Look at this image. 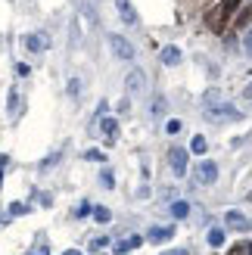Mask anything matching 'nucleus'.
Here are the masks:
<instances>
[{
  "instance_id": "obj_1",
  "label": "nucleus",
  "mask_w": 252,
  "mask_h": 255,
  "mask_svg": "<svg viewBox=\"0 0 252 255\" xmlns=\"http://www.w3.org/2000/svg\"><path fill=\"white\" fill-rule=\"evenodd\" d=\"M203 109H206V116H209V119H215V122H221V119L237 122V119H240V109L228 106V103L221 100L218 91H206V97H203Z\"/></svg>"
},
{
  "instance_id": "obj_2",
  "label": "nucleus",
  "mask_w": 252,
  "mask_h": 255,
  "mask_svg": "<svg viewBox=\"0 0 252 255\" xmlns=\"http://www.w3.org/2000/svg\"><path fill=\"white\" fill-rule=\"evenodd\" d=\"M240 6V0H221V3L209 12V28L212 31H224V22L231 19V12Z\"/></svg>"
},
{
  "instance_id": "obj_3",
  "label": "nucleus",
  "mask_w": 252,
  "mask_h": 255,
  "mask_svg": "<svg viewBox=\"0 0 252 255\" xmlns=\"http://www.w3.org/2000/svg\"><path fill=\"white\" fill-rule=\"evenodd\" d=\"M109 47H112V53H116L119 59H134V44L131 41H125L122 34H109Z\"/></svg>"
},
{
  "instance_id": "obj_4",
  "label": "nucleus",
  "mask_w": 252,
  "mask_h": 255,
  "mask_svg": "<svg viewBox=\"0 0 252 255\" xmlns=\"http://www.w3.org/2000/svg\"><path fill=\"white\" fill-rule=\"evenodd\" d=\"M168 165H171V171H174V177H184V174H187V149H181V146H174V149L168 152Z\"/></svg>"
},
{
  "instance_id": "obj_5",
  "label": "nucleus",
  "mask_w": 252,
  "mask_h": 255,
  "mask_svg": "<svg viewBox=\"0 0 252 255\" xmlns=\"http://www.w3.org/2000/svg\"><path fill=\"white\" fill-rule=\"evenodd\" d=\"M196 181L199 184H215L218 181V165L215 162H203V165H196Z\"/></svg>"
},
{
  "instance_id": "obj_6",
  "label": "nucleus",
  "mask_w": 252,
  "mask_h": 255,
  "mask_svg": "<svg viewBox=\"0 0 252 255\" xmlns=\"http://www.w3.org/2000/svg\"><path fill=\"white\" fill-rule=\"evenodd\" d=\"M22 47L31 50V53H44V50H47V34H41V31L25 34V37H22Z\"/></svg>"
},
{
  "instance_id": "obj_7",
  "label": "nucleus",
  "mask_w": 252,
  "mask_h": 255,
  "mask_svg": "<svg viewBox=\"0 0 252 255\" xmlns=\"http://www.w3.org/2000/svg\"><path fill=\"white\" fill-rule=\"evenodd\" d=\"M168 237H174V224H165V227H149V234H146L149 243H165Z\"/></svg>"
},
{
  "instance_id": "obj_8",
  "label": "nucleus",
  "mask_w": 252,
  "mask_h": 255,
  "mask_svg": "<svg viewBox=\"0 0 252 255\" xmlns=\"http://www.w3.org/2000/svg\"><path fill=\"white\" fill-rule=\"evenodd\" d=\"M116 6H119V16L125 19V25H137V12H134V6H131V0H116Z\"/></svg>"
},
{
  "instance_id": "obj_9",
  "label": "nucleus",
  "mask_w": 252,
  "mask_h": 255,
  "mask_svg": "<svg viewBox=\"0 0 252 255\" xmlns=\"http://www.w3.org/2000/svg\"><path fill=\"white\" fill-rule=\"evenodd\" d=\"M181 47H174V44H168V47H162V62H165V66H178L181 62Z\"/></svg>"
},
{
  "instance_id": "obj_10",
  "label": "nucleus",
  "mask_w": 252,
  "mask_h": 255,
  "mask_svg": "<svg viewBox=\"0 0 252 255\" xmlns=\"http://www.w3.org/2000/svg\"><path fill=\"white\" fill-rule=\"evenodd\" d=\"M224 221H228V224L234 227V231H246V227H249V221H246V218H243V215L237 212V209H231L228 215H224Z\"/></svg>"
},
{
  "instance_id": "obj_11",
  "label": "nucleus",
  "mask_w": 252,
  "mask_h": 255,
  "mask_svg": "<svg viewBox=\"0 0 252 255\" xmlns=\"http://www.w3.org/2000/svg\"><path fill=\"white\" fill-rule=\"evenodd\" d=\"M140 243H143V237H128V240H119V243H116V252H119V255H128L131 249H137Z\"/></svg>"
},
{
  "instance_id": "obj_12",
  "label": "nucleus",
  "mask_w": 252,
  "mask_h": 255,
  "mask_svg": "<svg viewBox=\"0 0 252 255\" xmlns=\"http://www.w3.org/2000/svg\"><path fill=\"white\" fill-rule=\"evenodd\" d=\"M128 91H134V94H137V91H143V72H140V69L128 75Z\"/></svg>"
},
{
  "instance_id": "obj_13",
  "label": "nucleus",
  "mask_w": 252,
  "mask_h": 255,
  "mask_svg": "<svg viewBox=\"0 0 252 255\" xmlns=\"http://www.w3.org/2000/svg\"><path fill=\"white\" fill-rule=\"evenodd\" d=\"M206 146H209V143H206V137H203V134H196V137L190 140V152H196V156H203Z\"/></svg>"
},
{
  "instance_id": "obj_14",
  "label": "nucleus",
  "mask_w": 252,
  "mask_h": 255,
  "mask_svg": "<svg viewBox=\"0 0 252 255\" xmlns=\"http://www.w3.org/2000/svg\"><path fill=\"white\" fill-rule=\"evenodd\" d=\"M100 125H103V131H106L109 140H116V134H119V122H116V119H103Z\"/></svg>"
},
{
  "instance_id": "obj_15",
  "label": "nucleus",
  "mask_w": 252,
  "mask_h": 255,
  "mask_svg": "<svg viewBox=\"0 0 252 255\" xmlns=\"http://www.w3.org/2000/svg\"><path fill=\"white\" fill-rule=\"evenodd\" d=\"M6 109H9V116H16V112H19V91H16V87H9V103H6Z\"/></svg>"
},
{
  "instance_id": "obj_16",
  "label": "nucleus",
  "mask_w": 252,
  "mask_h": 255,
  "mask_svg": "<svg viewBox=\"0 0 252 255\" xmlns=\"http://www.w3.org/2000/svg\"><path fill=\"white\" fill-rule=\"evenodd\" d=\"M209 246H224V231H221V227L209 231Z\"/></svg>"
},
{
  "instance_id": "obj_17",
  "label": "nucleus",
  "mask_w": 252,
  "mask_h": 255,
  "mask_svg": "<svg viewBox=\"0 0 252 255\" xmlns=\"http://www.w3.org/2000/svg\"><path fill=\"white\" fill-rule=\"evenodd\" d=\"M171 215H174V218H187V215H190V206H187V202H174Z\"/></svg>"
},
{
  "instance_id": "obj_18",
  "label": "nucleus",
  "mask_w": 252,
  "mask_h": 255,
  "mask_svg": "<svg viewBox=\"0 0 252 255\" xmlns=\"http://www.w3.org/2000/svg\"><path fill=\"white\" fill-rule=\"evenodd\" d=\"M100 181H103V187H109V190L116 187V177H112V171H109V168H103V171H100Z\"/></svg>"
},
{
  "instance_id": "obj_19",
  "label": "nucleus",
  "mask_w": 252,
  "mask_h": 255,
  "mask_svg": "<svg viewBox=\"0 0 252 255\" xmlns=\"http://www.w3.org/2000/svg\"><path fill=\"white\" fill-rule=\"evenodd\" d=\"M181 128H184V122H181V119H168L165 131H168V134H181Z\"/></svg>"
},
{
  "instance_id": "obj_20",
  "label": "nucleus",
  "mask_w": 252,
  "mask_h": 255,
  "mask_svg": "<svg viewBox=\"0 0 252 255\" xmlns=\"http://www.w3.org/2000/svg\"><path fill=\"white\" fill-rule=\"evenodd\" d=\"M94 218H97V221H109V218H112V212L103 209V206H97V209H94Z\"/></svg>"
},
{
  "instance_id": "obj_21",
  "label": "nucleus",
  "mask_w": 252,
  "mask_h": 255,
  "mask_svg": "<svg viewBox=\"0 0 252 255\" xmlns=\"http://www.w3.org/2000/svg\"><path fill=\"white\" fill-rule=\"evenodd\" d=\"M84 159H91V162H103V152H97V149H87V152H84Z\"/></svg>"
},
{
  "instance_id": "obj_22",
  "label": "nucleus",
  "mask_w": 252,
  "mask_h": 255,
  "mask_svg": "<svg viewBox=\"0 0 252 255\" xmlns=\"http://www.w3.org/2000/svg\"><path fill=\"white\" fill-rule=\"evenodd\" d=\"M103 246H109V240H106V237H97V240H94V243H91V249H97V252H100V249H103Z\"/></svg>"
},
{
  "instance_id": "obj_23",
  "label": "nucleus",
  "mask_w": 252,
  "mask_h": 255,
  "mask_svg": "<svg viewBox=\"0 0 252 255\" xmlns=\"http://www.w3.org/2000/svg\"><path fill=\"white\" fill-rule=\"evenodd\" d=\"M28 212V206H22V202H16V206H9V215H25Z\"/></svg>"
},
{
  "instance_id": "obj_24",
  "label": "nucleus",
  "mask_w": 252,
  "mask_h": 255,
  "mask_svg": "<svg viewBox=\"0 0 252 255\" xmlns=\"http://www.w3.org/2000/svg\"><path fill=\"white\" fill-rule=\"evenodd\" d=\"M78 91H81V81H78V78L69 81V94H72V97H78Z\"/></svg>"
},
{
  "instance_id": "obj_25",
  "label": "nucleus",
  "mask_w": 252,
  "mask_h": 255,
  "mask_svg": "<svg viewBox=\"0 0 252 255\" xmlns=\"http://www.w3.org/2000/svg\"><path fill=\"white\" fill-rule=\"evenodd\" d=\"M16 75H19V78H25V75H31V69L25 66V62H19V66H16Z\"/></svg>"
},
{
  "instance_id": "obj_26",
  "label": "nucleus",
  "mask_w": 252,
  "mask_h": 255,
  "mask_svg": "<svg viewBox=\"0 0 252 255\" xmlns=\"http://www.w3.org/2000/svg\"><path fill=\"white\" fill-rule=\"evenodd\" d=\"M243 47H246V53L252 56V31H246V37H243Z\"/></svg>"
},
{
  "instance_id": "obj_27",
  "label": "nucleus",
  "mask_w": 252,
  "mask_h": 255,
  "mask_svg": "<svg viewBox=\"0 0 252 255\" xmlns=\"http://www.w3.org/2000/svg\"><path fill=\"white\" fill-rule=\"evenodd\" d=\"M153 112H165V100H162V97L156 100V106H153Z\"/></svg>"
},
{
  "instance_id": "obj_28",
  "label": "nucleus",
  "mask_w": 252,
  "mask_h": 255,
  "mask_svg": "<svg viewBox=\"0 0 252 255\" xmlns=\"http://www.w3.org/2000/svg\"><path fill=\"white\" fill-rule=\"evenodd\" d=\"M246 97H249V100H252V84H249V87H246Z\"/></svg>"
},
{
  "instance_id": "obj_29",
  "label": "nucleus",
  "mask_w": 252,
  "mask_h": 255,
  "mask_svg": "<svg viewBox=\"0 0 252 255\" xmlns=\"http://www.w3.org/2000/svg\"><path fill=\"white\" fill-rule=\"evenodd\" d=\"M168 255H187V252H184V249H178V252H168Z\"/></svg>"
},
{
  "instance_id": "obj_30",
  "label": "nucleus",
  "mask_w": 252,
  "mask_h": 255,
  "mask_svg": "<svg viewBox=\"0 0 252 255\" xmlns=\"http://www.w3.org/2000/svg\"><path fill=\"white\" fill-rule=\"evenodd\" d=\"M72 255H81V252H72Z\"/></svg>"
},
{
  "instance_id": "obj_31",
  "label": "nucleus",
  "mask_w": 252,
  "mask_h": 255,
  "mask_svg": "<svg viewBox=\"0 0 252 255\" xmlns=\"http://www.w3.org/2000/svg\"><path fill=\"white\" fill-rule=\"evenodd\" d=\"M249 227H252V221H249Z\"/></svg>"
}]
</instances>
